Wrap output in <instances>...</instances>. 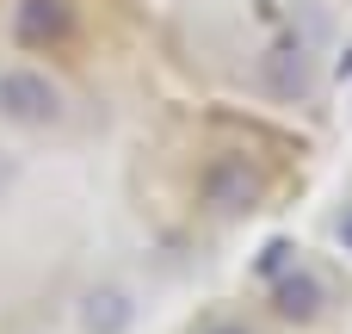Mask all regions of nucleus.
Masks as SVG:
<instances>
[{
	"label": "nucleus",
	"instance_id": "0eeeda50",
	"mask_svg": "<svg viewBox=\"0 0 352 334\" xmlns=\"http://www.w3.org/2000/svg\"><path fill=\"white\" fill-rule=\"evenodd\" d=\"M285 267H297V248L291 242H266L260 248V279H278Z\"/></svg>",
	"mask_w": 352,
	"mask_h": 334
},
{
	"label": "nucleus",
	"instance_id": "20e7f679",
	"mask_svg": "<svg viewBox=\"0 0 352 334\" xmlns=\"http://www.w3.org/2000/svg\"><path fill=\"white\" fill-rule=\"evenodd\" d=\"M136 291L130 285H118V279H99V285H87L80 291V304H74V322L80 334H130L136 328Z\"/></svg>",
	"mask_w": 352,
	"mask_h": 334
},
{
	"label": "nucleus",
	"instance_id": "f03ea898",
	"mask_svg": "<svg viewBox=\"0 0 352 334\" xmlns=\"http://www.w3.org/2000/svg\"><path fill=\"white\" fill-rule=\"evenodd\" d=\"M198 192L217 217H248L266 205V174L248 161V155H217L204 174H198Z\"/></svg>",
	"mask_w": 352,
	"mask_h": 334
},
{
	"label": "nucleus",
	"instance_id": "1a4fd4ad",
	"mask_svg": "<svg viewBox=\"0 0 352 334\" xmlns=\"http://www.w3.org/2000/svg\"><path fill=\"white\" fill-rule=\"evenodd\" d=\"M204 334H248V328H235V322H217V328H204Z\"/></svg>",
	"mask_w": 352,
	"mask_h": 334
},
{
	"label": "nucleus",
	"instance_id": "6e6552de",
	"mask_svg": "<svg viewBox=\"0 0 352 334\" xmlns=\"http://www.w3.org/2000/svg\"><path fill=\"white\" fill-rule=\"evenodd\" d=\"M334 242H340V248H346V254H352V205H346V211H340V217H334Z\"/></svg>",
	"mask_w": 352,
	"mask_h": 334
},
{
	"label": "nucleus",
	"instance_id": "7ed1b4c3",
	"mask_svg": "<svg viewBox=\"0 0 352 334\" xmlns=\"http://www.w3.org/2000/svg\"><path fill=\"white\" fill-rule=\"evenodd\" d=\"M266 304H272L278 322L309 328V322H322V310H328V279L297 260V267H285L278 279H266Z\"/></svg>",
	"mask_w": 352,
	"mask_h": 334
},
{
	"label": "nucleus",
	"instance_id": "9d476101",
	"mask_svg": "<svg viewBox=\"0 0 352 334\" xmlns=\"http://www.w3.org/2000/svg\"><path fill=\"white\" fill-rule=\"evenodd\" d=\"M6 180H12V167H6V161H0V186H6Z\"/></svg>",
	"mask_w": 352,
	"mask_h": 334
},
{
	"label": "nucleus",
	"instance_id": "423d86ee",
	"mask_svg": "<svg viewBox=\"0 0 352 334\" xmlns=\"http://www.w3.org/2000/svg\"><path fill=\"white\" fill-rule=\"evenodd\" d=\"M254 74H260V87H266L272 99H285V105H291V99H309V87H316V81H309V50H303L297 37L272 43Z\"/></svg>",
	"mask_w": 352,
	"mask_h": 334
},
{
	"label": "nucleus",
	"instance_id": "f257e3e1",
	"mask_svg": "<svg viewBox=\"0 0 352 334\" xmlns=\"http://www.w3.org/2000/svg\"><path fill=\"white\" fill-rule=\"evenodd\" d=\"M68 118V99L62 87L43 74V68H0V124L12 130H56Z\"/></svg>",
	"mask_w": 352,
	"mask_h": 334
},
{
	"label": "nucleus",
	"instance_id": "39448f33",
	"mask_svg": "<svg viewBox=\"0 0 352 334\" xmlns=\"http://www.w3.org/2000/svg\"><path fill=\"white\" fill-rule=\"evenodd\" d=\"M12 37L25 50H56L74 37V6L68 0H19L12 6Z\"/></svg>",
	"mask_w": 352,
	"mask_h": 334
}]
</instances>
